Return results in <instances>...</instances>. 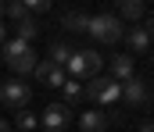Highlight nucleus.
<instances>
[{
  "label": "nucleus",
  "instance_id": "11",
  "mask_svg": "<svg viewBox=\"0 0 154 132\" xmlns=\"http://www.w3.org/2000/svg\"><path fill=\"white\" fill-rule=\"evenodd\" d=\"M125 43L133 54H140V50H147L151 46V32L143 29V25H136V29H125Z\"/></svg>",
  "mask_w": 154,
  "mask_h": 132
},
{
  "label": "nucleus",
  "instance_id": "19",
  "mask_svg": "<svg viewBox=\"0 0 154 132\" xmlns=\"http://www.w3.org/2000/svg\"><path fill=\"white\" fill-rule=\"evenodd\" d=\"M25 7H29V18H32V14H43V11H50V4H47V0H29Z\"/></svg>",
  "mask_w": 154,
  "mask_h": 132
},
{
  "label": "nucleus",
  "instance_id": "13",
  "mask_svg": "<svg viewBox=\"0 0 154 132\" xmlns=\"http://www.w3.org/2000/svg\"><path fill=\"white\" fill-rule=\"evenodd\" d=\"M86 18H90V14L65 11V14H61V25H65V29H72V32H86Z\"/></svg>",
  "mask_w": 154,
  "mask_h": 132
},
{
  "label": "nucleus",
  "instance_id": "7",
  "mask_svg": "<svg viewBox=\"0 0 154 132\" xmlns=\"http://www.w3.org/2000/svg\"><path fill=\"white\" fill-rule=\"evenodd\" d=\"M122 100L129 104V107H140V104H147L151 100V93H147V82L143 79H129V82H122Z\"/></svg>",
  "mask_w": 154,
  "mask_h": 132
},
{
  "label": "nucleus",
  "instance_id": "1",
  "mask_svg": "<svg viewBox=\"0 0 154 132\" xmlns=\"http://www.w3.org/2000/svg\"><path fill=\"white\" fill-rule=\"evenodd\" d=\"M86 32H90L97 43H118V40H125V25L118 22L111 11L90 14V18H86Z\"/></svg>",
  "mask_w": 154,
  "mask_h": 132
},
{
  "label": "nucleus",
  "instance_id": "12",
  "mask_svg": "<svg viewBox=\"0 0 154 132\" xmlns=\"http://www.w3.org/2000/svg\"><path fill=\"white\" fill-rule=\"evenodd\" d=\"M61 93H65V107H72V104H79V100L86 96V89H82V82H79V79H65Z\"/></svg>",
  "mask_w": 154,
  "mask_h": 132
},
{
  "label": "nucleus",
  "instance_id": "17",
  "mask_svg": "<svg viewBox=\"0 0 154 132\" xmlns=\"http://www.w3.org/2000/svg\"><path fill=\"white\" fill-rule=\"evenodd\" d=\"M14 125H18L22 132H32V129L39 125V118H36V114H29V111H18V118H14Z\"/></svg>",
  "mask_w": 154,
  "mask_h": 132
},
{
  "label": "nucleus",
  "instance_id": "22",
  "mask_svg": "<svg viewBox=\"0 0 154 132\" xmlns=\"http://www.w3.org/2000/svg\"><path fill=\"white\" fill-rule=\"evenodd\" d=\"M0 132H11V125H7V122H4V118H0Z\"/></svg>",
  "mask_w": 154,
  "mask_h": 132
},
{
  "label": "nucleus",
  "instance_id": "18",
  "mask_svg": "<svg viewBox=\"0 0 154 132\" xmlns=\"http://www.w3.org/2000/svg\"><path fill=\"white\" fill-rule=\"evenodd\" d=\"M7 14H11V18H18V22H25V18H29V7H25V0H14V4H7Z\"/></svg>",
  "mask_w": 154,
  "mask_h": 132
},
{
  "label": "nucleus",
  "instance_id": "20",
  "mask_svg": "<svg viewBox=\"0 0 154 132\" xmlns=\"http://www.w3.org/2000/svg\"><path fill=\"white\" fill-rule=\"evenodd\" d=\"M147 32H151V40H154V14H147V25H143Z\"/></svg>",
  "mask_w": 154,
  "mask_h": 132
},
{
  "label": "nucleus",
  "instance_id": "23",
  "mask_svg": "<svg viewBox=\"0 0 154 132\" xmlns=\"http://www.w3.org/2000/svg\"><path fill=\"white\" fill-rule=\"evenodd\" d=\"M4 14H7V4H0V22H4Z\"/></svg>",
  "mask_w": 154,
  "mask_h": 132
},
{
  "label": "nucleus",
  "instance_id": "10",
  "mask_svg": "<svg viewBox=\"0 0 154 132\" xmlns=\"http://www.w3.org/2000/svg\"><path fill=\"white\" fill-rule=\"evenodd\" d=\"M111 79H115L118 86L133 79V57H129V54H118V57H111Z\"/></svg>",
  "mask_w": 154,
  "mask_h": 132
},
{
  "label": "nucleus",
  "instance_id": "16",
  "mask_svg": "<svg viewBox=\"0 0 154 132\" xmlns=\"http://www.w3.org/2000/svg\"><path fill=\"white\" fill-rule=\"evenodd\" d=\"M14 32H18L14 40H22V43H29V40H32V36L39 32V25L32 22V18H25V22H18V25H14Z\"/></svg>",
  "mask_w": 154,
  "mask_h": 132
},
{
  "label": "nucleus",
  "instance_id": "8",
  "mask_svg": "<svg viewBox=\"0 0 154 132\" xmlns=\"http://www.w3.org/2000/svg\"><path fill=\"white\" fill-rule=\"evenodd\" d=\"M36 79L43 82V86H65V68L61 64H54V61H39L36 64Z\"/></svg>",
  "mask_w": 154,
  "mask_h": 132
},
{
  "label": "nucleus",
  "instance_id": "6",
  "mask_svg": "<svg viewBox=\"0 0 154 132\" xmlns=\"http://www.w3.org/2000/svg\"><path fill=\"white\" fill-rule=\"evenodd\" d=\"M43 129L47 132H61V129H68V122H72V107H65V104H50L47 111H43Z\"/></svg>",
  "mask_w": 154,
  "mask_h": 132
},
{
  "label": "nucleus",
  "instance_id": "15",
  "mask_svg": "<svg viewBox=\"0 0 154 132\" xmlns=\"http://www.w3.org/2000/svg\"><path fill=\"white\" fill-rule=\"evenodd\" d=\"M115 18L122 22V18H143V4H136V0H125V4H118Z\"/></svg>",
  "mask_w": 154,
  "mask_h": 132
},
{
  "label": "nucleus",
  "instance_id": "24",
  "mask_svg": "<svg viewBox=\"0 0 154 132\" xmlns=\"http://www.w3.org/2000/svg\"><path fill=\"white\" fill-rule=\"evenodd\" d=\"M0 46H4V22H0Z\"/></svg>",
  "mask_w": 154,
  "mask_h": 132
},
{
  "label": "nucleus",
  "instance_id": "9",
  "mask_svg": "<svg viewBox=\"0 0 154 132\" xmlns=\"http://www.w3.org/2000/svg\"><path fill=\"white\" fill-rule=\"evenodd\" d=\"M108 122H111V118H108L100 107H90L86 114H79V129H82V132H104Z\"/></svg>",
  "mask_w": 154,
  "mask_h": 132
},
{
  "label": "nucleus",
  "instance_id": "14",
  "mask_svg": "<svg viewBox=\"0 0 154 132\" xmlns=\"http://www.w3.org/2000/svg\"><path fill=\"white\" fill-rule=\"evenodd\" d=\"M68 57H72V46H68V43H57V40L50 43V57H47V61H54V64H61V68H65V64H68Z\"/></svg>",
  "mask_w": 154,
  "mask_h": 132
},
{
  "label": "nucleus",
  "instance_id": "2",
  "mask_svg": "<svg viewBox=\"0 0 154 132\" xmlns=\"http://www.w3.org/2000/svg\"><path fill=\"white\" fill-rule=\"evenodd\" d=\"M4 61H7V68L11 72H18V75H29V72H36V54H32V46L22 43V40H4Z\"/></svg>",
  "mask_w": 154,
  "mask_h": 132
},
{
  "label": "nucleus",
  "instance_id": "5",
  "mask_svg": "<svg viewBox=\"0 0 154 132\" xmlns=\"http://www.w3.org/2000/svg\"><path fill=\"white\" fill-rule=\"evenodd\" d=\"M86 100H93V104H115V100H122V86H118L115 79H90L86 82Z\"/></svg>",
  "mask_w": 154,
  "mask_h": 132
},
{
  "label": "nucleus",
  "instance_id": "3",
  "mask_svg": "<svg viewBox=\"0 0 154 132\" xmlns=\"http://www.w3.org/2000/svg\"><path fill=\"white\" fill-rule=\"evenodd\" d=\"M100 54L97 50H72V57H68V64H65V75L68 79H97V72H100Z\"/></svg>",
  "mask_w": 154,
  "mask_h": 132
},
{
  "label": "nucleus",
  "instance_id": "4",
  "mask_svg": "<svg viewBox=\"0 0 154 132\" xmlns=\"http://www.w3.org/2000/svg\"><path fill=\"white\" fill-rule=\"evenodd\" d=\"M29 96H32V89H29V82H22V79H4L0 82V104L11 107V111H25Z\"/></svg>",
  "mask_w": 154,
  "mask_h": 132
},
{
  "label": "nucleus",
  "instance_id": "21",
  "mask_svg": "<svg viewBox=\"0 0 154 132\" xmlns=\"http://www.w3.org/2000/svg\"><path fill=\"white\" fill-rule=\"evenodd\" d=\"M140 132H154V125H151V122H143V125H140Z\"/></svg>",
  "mask_w": 154,
  "mask_h": 132
}]
</instances>
